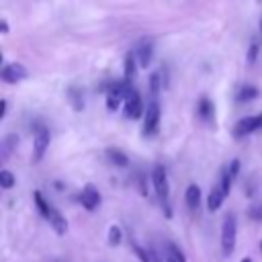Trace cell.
Wrapping results in <instances>:
<instances>
[{
    "instance_id": "1",
    "label": "cell",
    "mask_w": 262,
    "mask_h": 262,
    "mask_svg": "<svg viewBox=\"0 0 262 262\" xmlns=\"http://www.w3.org/2000/svg\"><path fill=\"white\" fill-rule=\"evenodd\" d=\"M151 184H154V190L160 199V203L166 207V215H170L168 211V196H170V182H168V172L162 164H158L154 170H151Z\"/></svg>"
},
{
    "instance_id": "2",
    "label": "cell",
    "mask_w": 262,
    "mask_h": 262,
    "mask_svg": "<svg viewBox=\"0 0 262 262\" xmlns=\"http://www.w3.org/2000/svg\"><path fill=\"white\" fill-rule=\"evenodd\" d=\"M235 239H237V223L233 213H227L221 225V250L223 256H231L233 248H235Z\"/></svg>"
},
{
    "instance_id": "3",
    "label": "cell",
    "mask_w": 262,
    "mask_h": 262,
    "mask_svg": "<svg viewBox=\"0 0 262 262\" xmlns=\"http://www.w3.org/2000/svg\"><path fill=\"white\" fill-rule=\"evenodd\" d=\"M129 88L131 86H127L125 80H113L106 86V108L108 111H117L125 102V96H127Z\"/></svg>"
},
{
    "instance_id": "4",
    "label": "cell",
    "mask_w": 262,
    "mask_h": 262,
    "mask_svg": "<svg viewBox=\"0 0 262 262\" xmlns=\"http://www.w3.org/2000/svg\"><path fill=\"white\" fill-rule=\"evenodd\" d=\"M160 119H162V111H160V102L158 100H149L145 115H143V135L151 137L158 133L160 127Z\"/></svg>"
},
{
    "instance_id": "5",
    "label": "cell",
    "mask_w": 262,
    "mask_h": 262,
    "mask_svg": "<svg viewBox=\"0 0 262 262\" xmlns=\"http://www.w3.org/2000/svg\"><path fill=\"white\" fill-rule=\"evenodd\" d=\"M123 106H125V117H127V119H133V121H135V119H141V117L145 115L141 94H139L133 86L127 90V96H125Z\"/></svg>"
},
{
    "instance_id": "6",
    "label": "cell",
    "mask_w": 262,
    "mask_h": 262,
    "mask_svg": "<svg viewBox=\"0 0 262 262\" xmlns=\"http://www.w3.org/2000/svg\"><path fill=\"white\" fill-rule=\"evenodd\" d=\"M49 141H51V133L47 127H37L35 133H33V162H41L47 147H49Z\"/></svg>"
},
{
    "instance_id": "7",
    "label": "cell",
    "mask_w": 262,
    "mask_h": 262,
    "mask_svg": "<svg viewBox=\"0 0 262 262\" xmlns=\"http://www.w3.org/2000/svg\"><path fill=\"white\" fill-rule=\"evenodd\" d=\"M258 129H262L260 117H258V115H252V117H244V119H239V121L233 125L231 135H233L235 139H242V137L252 135V133H254V131H258Z\"/></svg>"
},
{
    "instance_id": "8",
    "label": "cell",
    "mask_w": 262,
    "mask_h": 262,
    "mask_svg": "<svg viewBox=\"0 0 262 262\" xmlns=\"http://www.w3.org/2000/svg\"><path fill=\"white\" fill-rule=\"evenodd\" d=\"M133 53H135V57H137L139 68H147V66L151 63V57H154V39L143 37V39L137 43V47H135Z\"/></svg>"
},
{
    "instance_id": "9",
    "label": "cell",
    "mask_w": 262,
    "mask_h": 262,
    "mask_svg": "<svg viewBox=\"0 0 262 262\" xmlns=\"http://www.w3.org/2000/svg\"><path fill=\"white\" fill-rule=\"evenodd\" d=\"M27 76H29V72H27V68L23 63H8V66H4L0 70V78L4 82H8V84H16V82L25 80Z\"/></svg>"
},
{
    "instance_id": "10",
    "label": "cell",
    "mask_w": 262,
    "mask_h": 262,
    "mask_svg": "<svg viewBox=\"0 0 262 262\" xmlns=\"http://www.w3.org/2000/svg\"><path fill=\"white\" fill-rule=\"evenodd\" d=\"M80 203L86 211H94L98 205H100V192L94 188V184H86L82 188V194H80Z\"/></svg>"
},
{
    "instance_id": "11",
    "label": "cell",
    "mask_w": 262,
    "mask_h": 262,
    "mask_svg": "<svg viewBox=\"0 0 262 262\" xmlns=\"http://www.w3.org/2000/svg\"><path fill=\"white\" fill-rule=\"evenodd\" d=\"M137 68H139V63H137L135 53H133V51L127 53V55H125V63H123V80H125L127 86H133L135 76H137Z\"/></svg>"
},
{
    "instance_id": "12",
    "label": "cell",
    "mask_w": 262,
    "mask_h": 262,
    "mask_svg": "<svg viewBox=\"0 0 262 262\" xmlns=\"http://www.w3.org/2000/svg\"><path fill=\"white\" fill-rule=\"evenodd\" d=\"M47 221H49V225L55 229V233H57V235H63V233L68 231V221H66V217H63L55 207H51Z\"/></svg>"
},
{
    "instance_id": "13",
    "label": "cell",
    "mask_w": 262,
    "mask_h": 262,
    "mask_svg": "<svg viewBox=\"0 0 262 262\" xmlns=\"http://www.w3.org/2000/svg\"><path fill=\"white\" fill-rule=\"evenodd\" d=\"M196 113H199V117H201L205 123H213V119H215V106H213L211 98L203 96V98L199 100V104H196Z\"/></svg>"
},
{
    "instance_id": "14",
    "label": "cell",
    "mask_w": 262,
    "mask_h": 262,
    "mask_svg": "<svg viewBox=\"0 0 262 262\" xmlns=\"http://www.w3.org/2000/svg\"><path fill=\"white\" fill-rule=\"evenodd\" d=\"M227 196L223 194V190H221V186L219 184H215L213 188H211V192H209V196H207V209L211 211V213H215L221 205H223V201H225Z\"/></svg>"
},
{
    "instance_id": "15",
    "label": "cell",
    "mask_w": 262,
    "mask_h": 262,
    "mask_svg": "<svg viewBox=\"0 0 262 262\" xmlns=\"http://www.w3.org/2000/svg\"><path fill=\"white\" fill-rule=\"evenodd\" d=\"M260 96V90L256 88V86H252V84H242L239 86V90H237V94H235V98H237V102H252V100H256Z\"/></svg>"
},
{
    "instance_id": "16",
    "label": "cell",
    "mask_w": 262,
    "mask_h": 262,
    "mask_svg": "<svg viewBox=\"0 0 262 262\" xmlns=\"http://www.w3.org/2000/svg\"><path fill=\"white\" fill-rule=\"evenodd\" d=\"M201 199H203V194H201L199 184H188V186H186V192H184V201H186L188 209H192V211L199 209Z\"/></svg>"
},
{
    "instance_id": "17",
    "label": "cell",
    "mask_w": 262,
    "mask_h": 262,
    "mask_svg": "<svg viewBox=\"0 0 262 262\" xmlns=\"http://www.w3.org/2000/svg\"><path fill=\"white\" fill-rule=\"evenodd\" d=\"M106 158H108L111 164H115V166H119V168H125V166L129 164V158H127L121 149H117V147H108V149H106Z\"/></svg>"
},
{
    "instance_id": "18",
    "label": "cell",
    "mask_w": 262,
    "mask_h": 262,
    "mask_svg": "<svg viewBox=\"0 0 262 262\" xmlns=\"http://www.w3.org/2000/svg\"><path fill=\"white\" fill-rule=\"evenodd\" d=\"M162 86H164V82H162V74H160V72H154V74L149 76V92H151V100H158V92H160Z\"/></svg>"
},
{
    "instance_id": "19",
    "label": "cell",
    "mask_w": 262,
    "mask_h": 262,
    "mask_svg": "<svg viewBox=\"0 0 262 262\" xmlns=\"http://www.w3.org/2000/svg\"><path fill=\"white\" fill-rule=\"evenodd\" d=\"M33 199H35V205H37L39 213H41V215L47 219V217H49V211H51V205H49V203L43 199V194H41L39 190H35V192H33Z\"/></svg>"
},
{
    "instance_id": "20",
    "label": "cell",
    "mask_w": 262,
    "mask_h": 262,
    "mask_svg": "<svg viewBox=\"0 0 262 262\" xmlns=\"http://www.w3.org/2000/svg\"><path fill=\"white\" fill-rule=\"evenodd\" d=\"M16 184V178L10 170H0V188H12Z\"/></svg>"
},
{
    "instance_id": "21",
    "label": "cell",
    "mask_w": 262,
    "mask_h": 262,
    "mask_svg": "<svg viewBox=\"0 0 262 262\" xmlns=\"http://www.w3.org/2000/svg\"><path fill=\"white\" fill-rule=\"evenodd\" d=\"M123 239V231L119 225H111L108 227V246H119Z\"/></svg>"
},
{
    "instance_id": "22",
    "label": "cell",
    "mask_w": 262,
    "mask_h": 262,
    "mask_svg": "<svg viewBox=\"0 0 262 262\" xmlns=\"http://www.w3.org/2000/svg\"><path fill=\"white\" fill-rule=\"evenodd\" d=\"M70 100H72V104H74V108L76 111H82L84 108V100H82V92L78 90V88H70Z\"/></svg>"
},
{
    "instance_id": "23",
    "label": "cell",
    "mask_w": 262,
    "mask_h": 262,
    "mask_svg": "<svg viewBox=\"0 0 262 262\" xmlns=\"http://www.w3.org/2000/svg\"><path fill=\"white\" fill-rule=\"evenodd\" d=\"M168 254H170V256H172L176 262H186V256H184V252H182V250H180L176 244H172V242L168 244Z\"/></svg>"
},
{
    "instance_id": "24",
    "label": "cell",
    "mask_w": 262,
    "mask_h": 262,
    "mask_svg": "<svg viewBox=\"0 0 262 262\" xmlns=\"http://www.w3.org/2000/svg\"><path fill=\"white\" fill-rule=\"evenodd\" d=\"M258 49H260V47H258V43H256V41H252V43H250V47H248V57H246L250 66H252V63H256V59H258Z\"/></svg>"
},
{
    "instance_id": "25",
    "label": "cell",
    "mask_w": 262,
    "mask_h": 262,
    "mask_svg": "<svg viewBox=\"0 0 262 262\" xmlns=\"http://www.w3.org/2000/svg\"><path fill=\"white\" fill-rule=\"evenodd\" d=\"M133 250H135V254H137V258H139L141 262H151V260H149V252H147L145 248H141V246L133 244Z\"/></svg>"
},
{
    "instance_id": "26",
    "label": "cell",
    "mask_w": 262,
    "mask_h": 262,
    "mask_svg": "<svg viewBox=\"0 0 262 262\" xmlns=\"http://www.w3.org/2000/svg\"><path fill=\"white\" fill-rule=\"evenodd\" d=\"M229 174H231V178H235L237 174H239V160H231V164H229Z\"/></svg>"
},
{
    "instance_id": "27",
    "label": "cell",
    "mask_w": 262,
    "mask_h": 262,
    "mask_svg": "<svg viewBox=\"0 0 262 262\" xmlns=\"http://www.w3.org/2000/svg\"><path fill=\"white\" fill-rule=\"evenodd\" d=\"M147 252H149V260H151V262H166V258H162L156 248H149Z\"/></svg>"
},
{
    "instance_id": "28",
    "label": "cell",
    "mask_w": 262,
    "mask_h": 262,
    "mask_svg": "<svg viewBox=\"0 0 262 262\" xmlns=\"http://www.w3.org/2000/svg\"><path fill=\"white\" fill-rule=\"evenodd\" d=\"M6 115V100H0V119Z\"/></svg>"
},
{
    "instance_id": "29",
    "label": "cell",
    "mask_w": 262,
    "mask_h": 262,
    "mask_svg": "<svg viewBox=\"0 0 262 262\" xmlns=\"http://www.w3.org/2000/svg\"><path fill=\"white\" fill-rule=\"evenodd\" d=\"M2 33H8V23L6 20H0V35Z\"/></svg>"
},
{
    "instance_id": "30",
    "label": "cell",
    "mask_w": 262,
    "mask_h": 262,
    "mask_svg": "<svg viewBox=\"0 0 262 262\" xmlns=\"http://www.w3.org/2000/svg\"><path fill=\"white\" fill-rule=\"evenodd\" d=\"M166 262H176V260H174V258H172L170 254H166Z\"/></svg>"
},
{
    "instance_id": "31",
    "label": "cell",
    "mask_w": 262,
    "mask_h": 262,
    "mask_svg": "<svg viewBox=\"0 0 262 262\" xmlns=\"http://www.w3.org/2000/svg\"><path fill=\"white\" fill-rule=\"evenodd\" d=\"M242 262H252V258H244V260H242Z\"/></svg>"
},
{
    "instance_id": "32",
    "label": "cell",
    "mask_w": 262,
    "mask_h": 262,
    "mask_svg": "<svg viewBox=\"0 0 262 262\" xmlns=\"http://www.w3.org/2000/svg\"><path fill=\"white\" fill-rule=\"evenodd\" d=\"M260 33H262V16H260Z\"/></svg>"
},
{
    "instance_id": "33",
    "label": "cell",
    "mask_w": 262,
    "mask_h": 262,
    "mask_svg": "<svg viewBox=\"0 0 262 262\" xmlns=\"http://www.w3.org/2000/svg\"><path fill=\"white\" fill-rule=\"evenodd\" d=\"M0 63H2V51H0Z\"/></svg>"
},
{
    "instance_id": "34",
    "label": "cell",
    "mask_w": 262,
    "mask_h": 262,
    "mask_svg": "<svg viewBox=\"0 0 262 262\" xmlns=\"http://www.w3.org/2000/svg\"><path fill=\"white\" fill-rule=\"evenodd\" d=\"M258 117H260V123H262V113H260V115H258Z\"/></svg>"
},
{
    "instance_id": "35",
    "label": "cell",
    "mask_w": 262,
    "mask_h": 262,
    "mask_svg": "<svg viewBox=\"0 0 262 262\" xmlns=\"http://www.w3.org/2000/svg\"><path fill=\"white\" fill-rule=\"evenodd\" d=\"M260 250H262V242H260Z\"/></svg>"
},
{
    "instance_id": "36",
    "label": "cell",
    "mask_w": 262,
    "mask_h": 262,
    "mask_svg": "<svg viewBox=\"0 0 262 262\" xmlns=\"http://www.w3.org/2000/svg\"><path fill=\"white\" fill-rule=\"evenodd\" d=\"M258 2H262V0H258Z\"/></svg>"
}]
</instances>
